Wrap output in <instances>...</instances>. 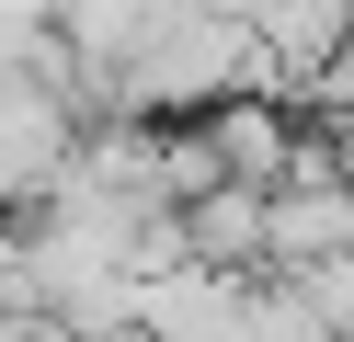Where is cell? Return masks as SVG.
I'll use <instances>...</instances> for the list:
<instances>
[{"mask_svg":"<svg viewBox=\"0 0 354 342\" xmlns=\"http://www.w3.org/2000/svg\"><path fill=\"white\" fill-rule=\"evenodd\" d=\"M171 228H183V263H206V274H263V194H240V182L171 205Z\"/></svg>","mask_w":354,"mask_h":342,"instance_id":"7a4b0ae2","label":"cell"},{"mask_svg":"<svg viewBox=\"0 0 354 342\" xmlns=\"http://www.w3.org/2000/svg\"><path fill=\"white\" fill-rule=\"evenodd\" d=\"M0 319H24V217H0Z\"/></svg>","mask_w":354,"mask_h":342,"instance_id":"3957f363","label":"cell"},{"mask_svg":"<svg viewBox=\"0 0 354 342\" xmlns=\"http://www.w3.org/2000/svg\"><path fill=\"white\" fill-rule=\"evenodd\" d=\"M183 126L206 137L217 182H240V194H274V182H286V160H297V114H286L274 91H229V103L183 114Z\"/></svg>","mask_w":354,"mask_h":342,"instance_id":"6da1fadb","label":"cell"}]
</instances>
